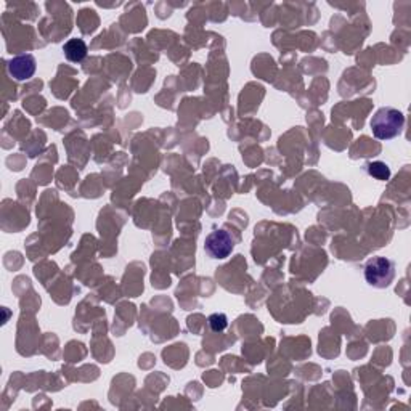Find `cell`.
Wrapping results in <instances>:
<instances>
[{
    "label": "cell",
    "instance_id": "cell-1",
    "mask_svg": "<svg viewBox=\"0 0 411 411\" xmlns=\"http://www.w3.org/2000/svg\"><path fill=\"white\" fill-rule=\"evenodd\" d=\"M371 132L377 140H392L402 134L405 126V116L397 108L384 106L375 113L370 121Z\"/></svg>",
    "mask_w": 411,
    "mask_h": 411
},
{
    "label": "cell",
    "instance_id": "cell-2",
    "mask_svg": "<svg viewBox=\"0 0 411 411\" xmlns=\"http://www.w3.org/2000/svg\"><path fill=\"white\" fill-rule=\"evenodd\" d=\"M396 278V264L391 259L377 256L373 257L365 265V280L373 288L384 289Z\"/></svg>",
    "mask_w": 411,
    "mask_h": 411
},
{
    "label": "cell",
    "instance_id": "cell-3",
    "mask_svg": "<svg viewBox=\"0 0 411 411\" xmlns=\"http://www.w3.org/2000/svg\"><path fill=\"white\" fill-rule=\"evenodd\" d=\"M235 250V241L229 231L215 230L206 236L204 251L212 259H226Z\"/></svg>",
    "mask_w": 411,
    "mask_h": 411
},
{
    "label": "cell",
    "instance_id": "cell-4",
    "mask_svg": "<svg viewBox=\"0 0 411 411\" xmlns=\"http://www.w3.org/2000/svg\"><path fill=\"white\" fill-rule=\"evenodd\" d=\"M7 66L12 78L16 80H28L34 75L37 63L34 57L29 55V53H24V55H18L10 59Z\"/></svg>",
    "mask_w": 411,
    "mask_h": 411
},
{
    "label": "cell",
    "instance_id": "cell-5",
    "mask_svg": "<svg viewBox=\"0 0 411 411\" xmlns=\"http://www.w3.org/2000/svg\"><path fill=\"white\" fill-rule=\"evenodd\" d=\"M87 44L82 39H69L66 44L63 45V53L66 57L68 62L71 63H80L87 57Z\"/></svg>",
    "mask_w": 411,
    "mask_h": 411
},
{
    "label": "cell",
    "instance_id": "cell-6",
    "mask_svg": "<svg viewBox=\"0 0 411 411\" xmlns=\"http://www.w3.org/2000/svg\"><path fill=\"white\" fill-rule=\"evenodd\" d=\"M366 171L368 174L371 177H375L376 180H382L386 182L391 178V169H389L387 164H384L381 161H375V162H370V164L366 166Z\"/></svg>",
    "mask_w": 411,
    "mask_h": 411
},
{
    "label": "cell",
    "instance_id": "cell-7",
    "mask_svg": "<svg viewBox=\"0 0 411 411\" xmlns=\"http://www.w3.org/2000/svg\"><path fill=\"white\" fill-rule=\"evenodd\" d=\"M209 326L215 333L225 331L226 326H229V318H226L225 313H212L209 317Z\"/></svg>",
    "mask_w": 411,
    "mask_h": 411
}]
</instances>
